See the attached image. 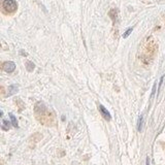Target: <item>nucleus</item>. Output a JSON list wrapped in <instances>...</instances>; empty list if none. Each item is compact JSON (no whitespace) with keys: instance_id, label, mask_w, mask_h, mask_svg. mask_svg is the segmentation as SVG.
Instances as JSON below:
<instances>
[{"instance_id":"1","label":"nucleus","mask_w":165,"mask_h":165,"mask_svg":"<svg viewBox=\"0 0 165 165\" xmlns=\"http://www.w3.org/2000/svg\"><path fill=\"white\" fill-rule=\"evenodd\" d=\"M2 5H3V9L8 14H12L18 8V4L15 0H3Z\"/></svg>"},{"instance_id":"2","label":"nucleus","mask_w":165,"mask_h":165,"mask_svg":"<svg viewBox=\"0 0 165 165\" xmlns=\"http://www.w3.org/2000/svg\"><path fill=\"white\" fill-rule=\"evenodd\" d=\"M2 68H3L4 71L6 72H12L16 68V65H15L14 62L12 61H8V62H4L3 65H2Z\"/></svg>"},{"instance_id":"3","label":"nucleus","mask_w":165,"mask_h":165,"mask_svg":"<svg viewBox=\"0 0 165 165\" xmlns=\"http://www.w3.org/2000/svg\"><path fill=\"white\" fill-rule=\"evenodd\" d=\"M99 110H100L101 115H102V117L105 120L107 121H110V119H112V117H110V114L108 112V110H106L105 107H104L103 105H99Z\"/></svg>"},{"instance_id":"4","label":"nucleus","mask_w":165,"mask_h":165,"mask_svg":"<svg viewBox=\"0 0 165 165\" xmlns=\"http://www.w3.org/2000/svg\"><path fill=\"white\" fill-rule=\"evenodd\" d=\"M18 90H19V88L17 85H12V86H9V88H8V96L17 93L18 92Z\"/></svg>"},{"instance_id":"5","label":"nucleus","mask_w":165,"mask_h":165,"mask_svg":"<svg viewBox=\"0 0 165 165\" xmlns=\"http://www.w3.org/2000/svg\"><path fill=\"white\" fill-rule=\"evenodd\" d=\"M9 127H10V125H9V122H8L7 120L2 121V129H3V130H8V129H9Z\"/></svg>"},{"instance_id":"6","label":"nucleus","mask_w":165,"mask_h":165,"mask_svg":"<svg viewBox=\"0 0 165 165\" xmlns=\"http://www.w3.org/2000/svg\"><path fill=\"white\" fill-rule=\"evenodd\" d=\"M26 67H27V70L28 71H32L35 66H34V64L31 61H27V62H26Z\"/></svg>"},{"instance_id":"7","label":"nucleus","mask_w":165,"mask_h":165,"mask_svg":"<svg viewBox=\"0 0 165 165\" xmlns=\"http://www.w3.org/2000/svg\"><path fill=\"white\" fill-rule=\"evenodd\" d=\"M9 118H10V120H12V125H14V127H18V121H17L16 117H15L12 114H9Z\"/></svg>"},{"instance_id":"8","label":"nucleus","mask_w":165,"mask_h":165,"mask_svg":"<svg viewBox=\"0 0 165 165\" xmlns=\"http://www.w3.org/2000/svg\"><path fill=\"white\" fill-rule=\"evenodd\" d=\"M142 124H144V117L140 116L139 120H138V131H142Z\"/></svg>"},{"instance_id":"9","label":"nucleus","mask_w":165,"mask_h":165,"mask_svg":"<svg viewBox=\"0 0 165 165\" xmlns=\"http://www.w3.org/2000/svg\"><path fill=\"white\" fill-rule=\"evenodd\" d=\"M132 30H133V29H132V28H129V29H128L127 31H126L125 33L123 34V37H124V38H127L128 36L130 35V33H131V32H132Z\"/></svg>"}]
</instances>
